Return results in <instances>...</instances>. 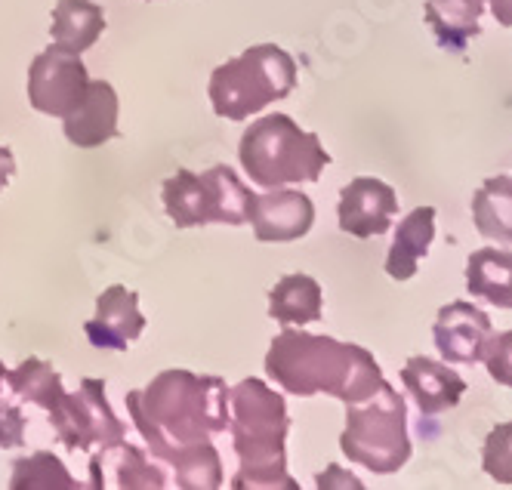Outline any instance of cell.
<instances>
[{"label":"cell","mask_w":512,"mask_h":490,"mask_svg":"<svg viewBox=\"0 0 512 490\" xmlns=\"http://www.w3.org/2000/svg\"><path fill=\"white\" fill-rule=\"evenodd\" d=\"M127 410L155 457L229 429V386L219 376L164 370L145 389L127 392Z\"/></svg>","instance_id":"6da1fadb"},{"label":"cell","mask_w":512,"mask_h":490,"mask_svg":"<svg viewBox=\"0 0 512 490\" xmlns=\"http://www.w3.org/2000/svg\"><path fill=\"white\" fill-rule=\"evenodd\" d=\"M266 373L290 395H334L346 404L364 401L383 383V370L368 349L284 327L269 346Z\"/></svg>","instance_id":"7a4b0ae2"},{"label":"cell","mask_w":512,"mask_h":490,"mask_svg":"<svg viewBox=\"0 0 512 490\" xmlns=\"http://www.w3.org/2000/svg\"><path fill=\"white\" fill-rule=\"evenodd\" d=\"M229 429L238 454L235 490H300L287 475V429L290 417L284 398L263 380H241L229 389Z\"/></svg>","instance_id":"3957f363"},{"label":"cell","mask_w":512,"mask_h":490,"mask_svg":"<svg viewBox=\"0 0 512 490\" xmlns=\"http://www.w3.org/2000/svg\"><path fill=\"white\" fill-rule=\"evenodd\" d=\"M238 158L250 182L278 188L290 182H315L331 164V155L315 133L300 130L287 115H266L253 121L238 145Z\"/></svg>","instance_id":"277c9868"},{"label":"cell","mask_w":512,"mask_h":490,"mask_svg":"<svg viewBox=\"0 0 512 490\" xmlns=\"http://www.w3.org/2000/svg\"><path fill=\"white\" fill-rule=\"evenodd\" d=\"M297 87V62L275 44L247 47L210 74L213 111L226 121H247L269 102H281Z\"/></svg>","instance_id":"5b68a950"},{"label":"cell","mask_w":512,"mask_h":490,"mask_svg":"<svg viewBox=\"0 0 512 490\" xmlns=\"http://www.w3.org/2000/svg\"><path fill=\"white\" fill-rule=\"evenodd\" d=\"M346 407V432L340 435V447L352 463L377 475H392L411 460L408 407L386 380L374 395Z\"/></svg>","instance_id":"8992f818"},{"label":"cell","mask_w":512,"mask_h":490,"mask_svg":"<svg viewBox=\"0 0 512 490\" xmlns=\"http://www.w3.org/2000/svg\"><path fill=\"white\" fill-rule=\"evenodd\" d=\"M164 210L176 229H195L207 222L244 225L250 216L253 192L235 176L232 167L216 164L207 173L176 170L161 188Z\"/></svg>","instance_id":"52a82bcc"},{"label":"cell","mask_w":512,"mask_h":490,"mask_svg":"<svg viewBox=\"0 0 512 490\" xmlns=\"http://www.w3.org/2000/svg\"><path fill=\"white\" fill-rule=\"evenodd\" d=\"M47 417L68 450H105L124 441V423L108 407L102 380H81V389L65 392Z\"/></svg>","instance_id":"ba28073f"},{"label":"cell","mask_w":512,"mask_h":490,"mask_svg":"<svg viewBox=\"0 0 512 490\" xmlns=\"http://www.w3.org/2000/svg\"><path fill=\"white\" fill-rule=\"evenodd\" d=\"M87 84L90 74L81 56L50 47L34 56L28 68V102L41 115L65 118L68 111H75L81 105Z\"/></svg>","instance_id":"9c48e42d"},{"label":"cell","mask_w":512,"mask_h":490,"mask_svg":"<svg viewBox=\"0 0 512 490\" xmlns=\"http://www.w3.org/2000/svg\"><path fill=\"white\" fill-rule=\"evenodd\" d=\"M250 225L256 241L263 244H287L309 235L315 222V204L309 195L294 192V188L278 185L266 195H253L250 201Z\"/></svg>","instance_id":"30bf717a"},{"label":"cell","mask_w":512,"mask_h":490,"mask_svg":"<svg viewBox=\"0 0 512 490\" xmlns=\"http://www.w3.org/2000/svg\"><path fill=\"white\" fill-rule=\"evenodd\" d=\"M398 210L395 188L374 179V176H358L340 192V229L355 238H374L386 235L392 216Z\"/></svg>","instance_id":"8fae6325"},{"label":"cell","mask_w":512,"mask_h":490,"mask_svg":"<svg viewBox=\"0 0 512 490\" xmlns=\"http://www.w3.org/2000/svg\"><path fill=\"white\" fill-rule=\"evenodd\" d=\"M435 349L451 364H475L485 358V349L494 336L491 318L472 303H451L438 309L435 327Z\"/></svg>","instance_id":"7c38bea8"},{"label":"cell","mask_w":512,"mask_h":490,"mask_svg":"<svg viewBox=\"0 0 512 490\" xmlns=\"http://www.w3.org/2000/svg\"><path fill=\"white\" fill-rule=\"evenodd\" d=\"M145 330V315L139 312V293L124 284H112L96 296V315L84 324L87 339L96 349L124 352Z\"/></svg>","instance_id":"4fadbf2b"},{"label":"cell","mask_w":512,"mask_h":490,"mask_svg":"<svg viewBox=\"0 0 512 490\" xmlns=\"http://www.w3.org/2000/svg\"><path fill=\"white\" fill-rule=\"evenodd\" d=\"M90 487H127V490H161L167 487V475L158 463L145 457V450L130 441H118L99 450L90 460Z\"/></svg>","instance_id":"5bb4252c"},{"label":"cell","mask_w":512,"mask_h":490,"mask_svg":"<svg viewBox=\"0 0 512 490\" xmlns=\"http://www.w3.org/2000/svg\"><path fill=\"white\" fill-rule=\"evenodd\" d=\"M118 93L108 81H90L81 105L62 118L65 139L78 148H99L118 136Z\"/></svg>","instance_id":"9a60e30c"},{"label":"cell","mask_w":512,"mask_h":490,"mask_svg":"<svg viewBox=\"0 0 512 490\" xmlns=\"http://www.w3.org/2000/svg\"><path fill=\"white\" fill-rule=\"evenodd\" d=\"M401 383L414 395L423 417H435V413L457 407L460 398L466 395L463 376L454 373L448 364L426 355L408 358V364L401 367Z\"/></svg>","instance_id":"2e32d148"},{"label":"cell","mask_w":512,"mask_h":490,"mask_svg":"<svg viewBox=\"0 0 512 490\" xmlns=\"http://www.w3.org/2000/svg\"><path fill=\"white\" fill-rule=\"evenodd\" d=\"M102 31H105V13L93 0H59L56 4L53 25H50L56 50L81 56L99 41Z\"/></svg>","instance_id":"e0dca14e"},{"label":"cell","mask_w":512,"mask_h":490,"mask_svg":"<svg viewBox=\"0 0 512 490\" xmlns=\"http://www.w3.org/2000/svg\"><path fill=\"white\" fill-rule=\"evenodd\" d=\"M435 238V210L432 207H417L405 219H401L392 250L386 256V272L395 281H408L417 275L420 259L429 253V244Z\"/></svg>","instance_id":"ac0fdd59"},{"label":"cell","mask_w":512,"mask_h":490,"mask_svg":"<svg viewBox=\"0 0 512 490\" xmlns=\"http://www.w3.org/2000/svg\"><path fill=\"white\" fill-rule=\"evenodd\" d=\"M269 315L284 324H315L324 315V293L312 275H284L269 290Z\"/></svg>","instance_id":"d6986e66"},{"label":"cell","mask_w":512,"mask_h":490,"mask_svg":"<svg viewBox=\"0 0 512 490\" xmlns=\"http://www.w3.org/2000/svg\"><path fill=\"white\" fill-rule=\"evenodd\" d=\"M466 290L497 309H512V253L485 247L466 262Z\"/></svg>","instance_id":"ffe728a7"},{"label":"cell","mask_w":512,"mask_h":490,"mask_svg":"<svg viewBox=\"0 0 512 490\" xmlns=\"http://www.w3.org/2000/svg\"><path fill=\"white\" fill-rule=\"evenodd\" d=\"M482 13L485 0H426V22L438 44L457 53L469 44V37H479Z\"/></svg>","instance_id":"44dd1931"},{"label":"cell","mask_w":512,"mask_h":490,"mask_svg":"<svg viewBox=\"0 0 512 490\" xmlns=\"http://www.w3.org/2000/svg\"><path fill=\"white\" fill-rule=\"evenodd\" d=\"M158 460L173 469V481L182 490H213L223 484V460H219L210 438L173 447Z\"/></svg>","instance_id":"7402d4cb"},{"label":"cell","mask_w":512,"mask_h":490,"mask_svg":"<svg viewBox=\"0 0 512 490\" xmlns=\"http://www.w3.org/2000/svg\"><path fill=\"white\" fill-rule=\"evenodd\" d=\"M472 219L482 238L512 244V176H491L472 198Z\"/></svg>","instance_id":"603a6c76"},{"label":"cell","mask_w":512,"mask_h":490,"mask_svg":"<svg viewBox=\"0 0 512 490\" xmlns=\"http://www.w3.org/2000/svg\"><path fill=\"white\" fill-rule=\"evenodd\" d=\"M4 380L10 383V389H13L19 398H25V401H31V404H38V407L47 410V413H50V410L62 401V395H65V389H62V376L56 373L53 364H47V361H41V358H28V361H22L16 370H7Z\"/></svg>","instance_id":"cb8c5ba5"},{"label":"cell","mask_w":512,"mask_h":490,"mask_svg":"<svg viewBox=\"0 0 512 490\" xmlns=\"http://www.w3.org/2000/svg\"><path fill=\"white\" fill-rule=\"evenodd\" d=\"M13 490H78L81 484L68 475L65 463L47 450H38V454L22 457L13 463V478H10Z\"/></svg>","instance_id":"d4e9b609"},{"label":"cell","mask_w":512,"mask_h":490,"mask_svg":"<svg viewBox=\"0 0 512 490\" xmlns=\"http://www.w3.org/2000/svg\"><path fill=\"white\" fill-rule=\"evenodd\" d=\"M482 469L497 484H512V423H500L488 432L482 447Z\"/></svg>","instance_id":"484cf974"},{"label":"cell","mask_w":512,"mask_h":490,"mask_svg":"<svg viewBox=\"0 0 512 490\" xmlns=\"http://www.w3.org/2000/svg\"><path fill=\"white\" fill-rule=\"evenodd\" d=\"M482 361L488 364V373H491L494 383L512 389V330L491 336V343H488Z\"/></svg>","instance_id":"4316f807"},{"label":"cell","mask_w":512,"mask_h":490,"mask_svg":"<svg viewBox=\"0 0 512 490\" xmlns=\"http://www.w3.org/2000/svg\"><path fill=\"white\" fill-rule=\"evenodd\" d=\"M25 441V413L16 401L0 398V447H22Z\"/></svg>","instance_id":"83f0119b"},{"label":"cell","mask_w":512,"mask_h":490,"mask_svg":"<svg viewBox=\"0 0 512 490\" xmlns=\"http://www.w3.org/2000/svg\"><path fill=\"white\" fill-rule=\"evenodd\" d=\"M13 173H16V158H13V152H10L7 145H0V192L7 188Z\"/></svg>","instance_id":"f1b7e54d"},{"label":"cell","mask_w":512,"mask_h":490,"mask_svg":"<svg viewBox=\"0 0 512 490\" xmlns=\"http://www.w3.org/2000/svg\"><path fill=\"white\" fill-rule=\"evenodd\" d=\"M491 13L503 28H512V0H491Z\"/></svg>","instance_id":"f546056e"},{"label":"cell","mask_w":512,"mask_h":490,"mask_svg":"<svg viewBox=\"0 0 512 490\" xmlns=\"http://www.w3.org/2000/svg\"><path fill=\"white\" fill-rule=\"evenodd\" d=\"M4 376H7V367L0 364V389H4Z\"/></svg>","instance_id":"4dcf8cb0"}]
</instances>
